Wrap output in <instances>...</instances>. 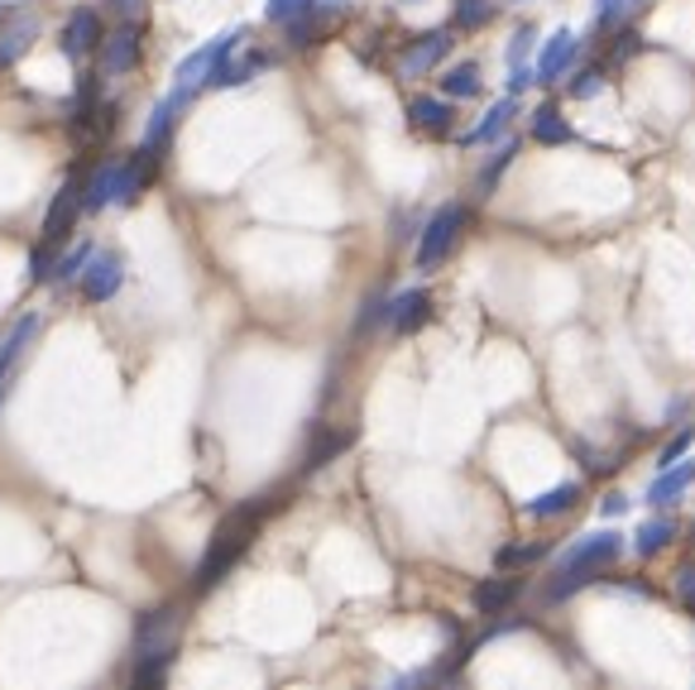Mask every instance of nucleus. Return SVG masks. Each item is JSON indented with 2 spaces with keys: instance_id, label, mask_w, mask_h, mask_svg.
Segmentation results:
<instances>
[{
  "instance_id": "nucleus-1",
  "label": "nucleus",
  "mask_w": 695,
  "mask_h": 690,
  "mask_svg": "<svg viewBox=\"0 0 695 690\" xmlns=\"http://www.w3.org/2000/svg\"><path fill=\"white\" fill-rule=\"evenodd\" d=\"M264 513H269V503H259V499H250V503H240V509H230L221 523H216V532H211V546H207V556H201V566H197V595H207L211 585H221L226 575H230V566L250 552V542L259 537V523H264Z\"/></svg>"
},
{
  "instance_id": "nucleus-2",
  "label": "nucleus",
  "mask_w": 695,
  "mask_h": 690,
  "mask_svg": "<svg viewBox=\"0 0 695 690\" xmlns=\"http://www.w3.org/2000/svg\"><path fill=\"white\" fill-rule=\"evenodd\" d=\"M178 657V609H149L135 628V686H158Z\"/></svg>"
},
{
  "instance_id": "nucleus-3",
  "label": "nucleus",
  "mask_w": 695,
  "mask_h": 690,
  "mask_svg": "<svg viewBox=\"0 0 695 690\" xmlns=\"http://www.w3.org/2000/svg\"><path fill=\"white\" fill-rule=\"evenodd\" d=\"M624 556V537L619 532H585L575 546H567L557 561V581H552V599H567L571 589H581L585 581H595L600 571H610Z\"/></svg>"
},
{
  "instance_id": "nucleus-4",
  "label": "nucleus",
  "mask_w": 695,
  "mask_h": 690,
  "mask_svg": "<svg viewBox=\"0 0 695 690\" xmlns=\"http://www.w3.org/2000/svg\"><path fill=\"white\" fill-rule=\"evenodd\" d=\"M158 158L149 154H135V158H111V164H101L92 178L82 182V207L86 211H101V207H121V201H135L144 192V182H149Z\"/></svg>"
},
{
  "instance_id": "nucleus-5",
  "label": "nucleus",
  "mask_w": 695,
  "mask_h": 690,
  "mask_svg": "<svg viewBox=\"0 0 695 690\" xmlns=\"http://www.w3.org/2000/svg\"><path fill=\"white\" fill-rule=\"evenodd\" d=\"M466 221H470V211L460 207V201H446V207H442V211L423 226V240H417V269H423V273L437 269L442 259L452 254V244L460 240V230H466Z\"/></svg>"
},
{
  "instance_id": "nucleus-6",
  "label": "nucleus",
  "mask_w": 695,
  "mask_h": 690,
  "mask_svg": "<svg viewBox=\"0 0 695 690\" xmlns=\"http://www.w3.org/2000/svg\"><path fill=\"white\" fill-rule=\"evenodd\" d=\"M240 39H245V29H226L221 39H211L207 49H197V53H187L178 67H173V77H178L183 92H197V86H211V77L221 72V63L230 53L240 49Z\"/></svg>"
},
{
  "instance_id": "nucleus-7",
  "label": "nucleus",
  "mask_w": 695,
  "mask_h": 690,
  "mask_svg": "<svg viewBox=\"0 0 695 690\" xmlns=\"http://www.w3.org/2000/svg\"><path fill=\"white\" fill-rule=\"evenodd\" d=\"M121 283H125V259L115 254V250H92L86 254V264H82V297L86 302H106L121 293Z\"/></svg>"
},
{
  "instance_id": "nucleus-8",
  "label": "nucleus",
  "mask_w": 695,
  "mask_h": 690,
  "mask_svg": "<svg viewBox=\"0 0 695 690\" xmlns=\"http://www.w3.org/2000/svg\"><path fill=\"white\" fill-rule=\"evenodd\" d=\"M446 53H452V29H427V34H417L413 43H403L398 77H427Z\"/></svg>"
},
{
  "instance_id": "nucleus-9",
  "label": "nucleus",
  "mask_w": 695,
  "mask_h": 690,
  "mask_svg": "<svg viewBox=\"0 0 695 690\" xmlns=\"http://www.w3.org/2000/svg\"><path fill=\"white\" fill-rule=\"evenodd\" d=\"M139 53H144V29L139 20H125L115 34H106V49H101V67L111 77H125V72L139 67Z\"/></svg>"
},
{
  "instance_id": "nucleus-10",
  "label": "nucleus",
  "mask_w": 695,
  "mask_h": 690,
  "mask_svg": "<svg viewBox=\"0 0 695 690\" xmlns=\"http://www.w3.org/2000/svg\"><path fill=\"white\" fill-rule=\"evenodd\" d=\"M187 101H193V92H183V86H173V92L158 101L154 115H149V129H144V144L139 149L149 158H164L168 149V135H173V121H178V111H187Z\"/></svg>"
},
{
  "instance_id": "nucleus-11",
  "label": "nucleus",
  "mask_w": 695,
  "mask_h": 690,
  "mask_svg": "<svg viewBox=\"0 0 695 690\" xmlns=\"http://www.w3.org/2000/svg\"><path fill=\"white\" fill-rule=\"evenodd\" d=\"M39 312H29V316H20V322L10 326V336L0 341V402H6V394H10V379H14V369H20V359H24V351L34 345V336H39Z\"/></svg>"
},
{
  "instance_id": "nucleus-12",
  "label": "nucleus",
  "mask_w": 695,
  "mask_h": 690,
  "mask_svg": "<svg viewBox=\"0 0 695 690\" xmlns=\"http://www.w3.org/2000/svg\"><path fill=\"white\" fill-rule=\"evenodd\" d=\"M77 211H86L82 207V182H63V187H58V197H53V207H49V216H43V244H63L72 236Z\"/></svg>"
},
{
  "instance_id": "nucleus-13",
  "label": "nucleus",
  "mask_w": 695,
  "mask_h": 690,
  "mask_svg": "<svg viewBox=\"0 0 695 690\" xmlns=\"http://www.w3.org/2000/svg\"><path fill=\"white\" fill-rule=\"evenodd\" d=\"M575 49H581V39H575L571 29H557V34L542 43V53H538V67H532V72H538V82H547V86H552V82H561V77H567V72H571V63H575Z\"/></svg>"
},
{
  "instance_id": "nucleus-14",
  "label": "nucleus",
  "mask_w": 695,
  "mask_h": 690,
  "mask_svg": "<svg viewBox=\"0 0 695 690\" xmlns=\"http://www.w3.org/2000/svg\"><path fill=\"white\" fill-rule=\"evenodd\" d=\"M101 43V20H96V10L92 6H77L68 14V24H63V53L72 58V63H82L86 53H92Z\"/></svg>"
},
{
  "instance_id": "nucleus-15",
  "label": "nucleus",
  "mask_w": 695,
  "mask_h": 690,
  "mask_svg": "<svg viewBox=\"0 0 695 690\" xmlns=\"http://www.w3.org/2000/svg\"><path fill=\"white\" fill-rule=\"evenodd\" d=\"M691 484H695V460L682 456V460H672V466H662V474L647 484V503H653V509H672Z\"/></svg>"
},
{
  "instance_id": "nucleus-16",
  "label": "nucleus",
  "mask_w": 695,
  "mask_h": 690,
  "mask_svg": "<svg viewBox=\"0 0 695 690\" xmlns=\"http://www.w3.org/2000/svg\"><path fill=\"white\" fill-rule=\"evenodd\" d=\"M523 595V581L518 575H489V581H480L475 585V614H485V618H495V614H504L509 604Z\"/></svg>"
},
{
  "instance_id": "nucleus-17",
  "label": "nucleus",
  "mask_w": 695,
  "mask_h": 690,
  "mask_svg": "<svg viewBox=\"0 0 695 690\" xmlns=\"http://www.w3.org/2000/svg\"><path fill=\"white\" fill-rule=\"evenodd\" d=\"M432 316V297L427 288H408V293H398L394 302H388V326L398 331V336H413L417 326H423Z\"/></svg>"
},
{
  "instance_id": "nucleus-18",
  "label": "nucleus",
  "mask_w": 695,
  "mask_h": 690,
  "mask_svg": "<svg viewBox=\"0 0 695 690\" xmlns=\"http://www.w3.org/2000/svg\"><path fill=\"white\" fill-rule=\"evenodd\" d=\"M408 121L417 125V129H427V135H446L452 129V96L446 101H437V96H413L408 101Z\"/></svg>"
},
{
  "instance_id": "nucleus-19",
  "label": "nucleus",
  "mask_w": 695,
  "mask_h": 690,
  "mask_svg": "<svg viewBox=\"0 0 695 690\" xmlns=\"http://www.w3.org/2000/svg\"><path fill=\"white\" fill-rule=\"evenodd\" d=\"M514 115H518V96H504V101H495V106L485 111V121H480V125H475L470 135H466V144H470V149H475V144H495V139L504 135V129L514 125Z\"/></svg>"
},
{
  "instance_id": "nucleus-20",
  "label": "nucleus",
  "mask_w": 695,
  "mask_h": 690,
  "mask_svg": "<svg viewBox=\"0 0 695 690\" xmlns=\"http://www.w3.org/2000/svg\"><path fill=\"white\" fill-rule=\"evenodd\" d=\"M532 139H538V144H571L575 129H571L567 115H561V106L547 101V106L532 111Z\"/></svg>"
},
{
  "instance_id": "nucleus-21",
  "label": "nucleus",
  "mask_w": 695,
  "mask_h": 690,
  "mask_svg": "<svg viewBox=\"0 0 695 690\" xmlns=\"http://www.w3.org/2000/svg\"><path fill=\"white\" fill-rule=\"evenodd\" d=\"M575 503H581V484L567 480V484L547 489V494H538V499H528V503H523V513H528V518H557V513L575 509Z\"/></svg>"
},
{
  "instance_id": "nucleus-22",
  "label": "nucleus",
  "mask_w": 695,
  "mask_h": 690,
  "mask_svg": "<svg viewBox=\"0 0 695 690\" xmlns=\"http://www.w3.org/2000/svg\"><path fill=\"white\" fill-rule=\"evenodd\" d=\"M264 67H269V58H264V53H245V58L230 53L226 63H221V72L211 77V86H240V82H250L255 72H264Z\"/></svg>"
},
{
  "instance_id": "nucleus-23",
  "label": "nucleus",
  "mask_w": 695,
  "mask_h": 690,
  "mask_svg": "<svg viewBox=\"0 0 695 690\" xmlns=\"http://www.w3.org/2000/svg\"><path fill=\"white\" fill-rule=\"evenodd\" d=\"M34 34H39V24L29 20V14H24V20H14V24L6 29V34H0V67H10L14 58H20V53L29 49V43H34Z\"/></svg>"
},
{
  "instance_id": "nucleus-24",
  "label": "nucleus",
  "mask_w": 695,
  "mask_h": 690,
  "mask_svg": "<svg viewBox=\"0 0 695 690\" xmlns=\"http://www.w3.org/2000/svg\"><path fill=\"white\" fill-rule=\"evenodd\" d=\"M442 92L452 96V101H470V96H480V67H475V63H456V67L442 77Z\"/></svg>"
},
{
  "instance_id": "nucleus-25",
  "label": "nucleus",
  "mask_w": 695,
  "mask_h": 690,
  "mask_svg": "<svg viewBox=\"0 0 695 690\" xmlns=\"http://www.w3.org/2000/svg\"><path fill=\"white\" fill-rule=\"evenodd\" d=\"M672 537H676V523L662 513V518H653V523L639 527V542H633V546H639V556H657L662 546H672Z\"/></svg>"
},
{
  "instance_id": "nucleus-26",
  "label": "nucleus",
  "mask_w": 695,
  "mask_h": 690,
  "mask_svg": "<svg viewBox=\"0 0 695 690\" xmlns=\"http://www.w3.org/2000/svg\"><path fill=\"white\" fill-rule=\"evenodd\" d=\"M514 158H518V139H499V149H495V158H489V164H485V172H480V192H485V197H489V192H495L499 172H504V168H509V164H514Z\"/></svg>"
},
{
  "instance_id": "nucleus-27",
  "label": "nucleus",
  "mask_w": 695,
  "mask_h": 690,
  "mask_svg": "<svg viewBox=\"0 0 695 690\" xmlns=\"http://www.w3.org/2000/svg\"><path fill=\"white\" fill-rule=\"evenodd\" d=\"M489 14H495V6H489V0H456L452 24H456V29H485Z\"/></svg>"
},
{
  "instance_id": "nucleus-28",
  "label": "nucleus",
  "mask_w": 695,
  "mask_h": 690,
  "mask_svg": "<svg viewBox=\"0 0 695 690\" xmlns=\"http://www.w3.org/2000/svg\"><path fill=\"white\" fill-rule=\"evenodd\" d=\"M351 441H355L351 431H326V437H322V441H317L312 451H308V470H322L326 460H331V456H341V451H345V446H351Z\"/></svg>"
},
{
  "instance_id": "nucleus-29",
  "label": "nucleus",
  "mask_w": 695,
  "mask_h": 690,
  "mask_svg": "<svg viewBox=\"0 0 695 690\" xmlns=\"http://www.w3.org/2000/svg\"><path fill=\"white\" fill-rule=\"evenodd\" d=\"M312 6H317V0H269V6H264V20H269V24H293L298 14H308Z\"/></svg>"
},
{
  "instance_id": "nucleus-30",
  "label": "nucleus",
  "mask_w": 695,
  "mask_h": 690,
  "mask_svg": "<svg viewBox=\"0 0 695 690\" xmlns=\"http://www.w3.org/2000/svg\"><path fill=\"white\" fill-rule=\"evenodd\" d=\"M86 254H92V250H86V244H77V250H72V254H63V259H53V269H49V279H53V283H68V279H82V264H86Z\"/></svg>"
},
{
  "instance_id": "nucleus-31",
  "label": "nucleus",
  "mask_w": 695,
  "mask_h": 690,
  "mask_svg": "<svg viewBox=\"0 0 695 690\" xmlns=\"http://www.w3.org/2000/svg\"><path fill=\"white\" fill-rule=\"evenodd\" d=\"M604 92V72L600 67H581L575 72V82H571V96L575 101H590V96H600Z\"/></svg>"
},
{
  "instance_id": "nucleus-32",
  "label": "nucleus",
  "mask_w": 695,
  "mask_h": 690,
  "mask_svg": "<svg viewBox=\"0 0 695 690\" xmlns=\"http://www.w3.org/2000/svg\"><path fill=\"white\" fill-rule=\"evenodd\" d=\"M542 556V546H499V566L504 571H518V566H528V561H538Z\"/></svg>"
},
{
  "instance_id": "nucleus-33",
  "label": "nucleus",
  "mask_w": 695,
  "mask_h": 690,
  "mask_svg": "<svg viewBox=\"0 0 695 690\" xmlns=\"http://www.w3.org/2000/svg\"><path fill=\"white\" fill-rule=\"evenodd\" d=\"M532 82H538V72H532V67H523V63L509 67V96H523Z\"/></svg>"
},
{
  "instance_id": "nucleus-34",
  "label": "nucleus",
  "mask_w": 695,
  "mask_h": 690,
  "mask_svg": "<svg viewBox=\"0 0 695 690\" xmlns=\"http://www.w3.org/2000/svg\"><path fill=\"white\" fill-rule=\"evenodd\" d=\"M691 441H695V427H682V437H676V441L667 446V451H662L657 466H672V460H682V456L691 451Z\"/></svg>"
},
{
  "instance_id": "nucleus-35",
  "label": "nucleus",
  "mask_w": 695,
  "mask_h": 690,
  "mask_svg": "<svg viewBox=\"0 0 695 690\" xmlns=\"http://www.w3.org/2000/svg\"><path fill=\"white\" fill-rule=\"evenodd\" d=\"M528 53H532V29L523 24V29H518V34L509 39V67H514V63H523Z\"/></svg>"
},
{
  "instance_id": "nucleus-36",
  "label": "nucleus",
  "mask_w": 695,
  "mask_h": 690,
  "mask_svg": "<svg viewBox=\"0 0 695 690\" xmlns=\"http://www.w3.org/2000/svg\"><path fill=\"white\" fill-rule=\"evenodd\" d=\"M676 595H682V604L695 614V566H686L682 575H676Z\"/></svg>"
},
{
  "instance_id": "nucleus-37",
  "label": "nucleus",
  "mask_w": 695,
  "mask_h": 690,
  "mask_svg": "<svg viewBox=\"0 0 695 690\" xmlns=\"http://www.w3.org/2000/svg\"><path fill=\"white\" fill-rule=\"evenodd\" d=\"M106 6L121 14V20H139V14H144V0H106Z\"/></svg>"
},
{
  "instance_id": "nucleus-38",
  "label": "nucleus",
  "mask_w": 695,
  "mask_h": 690,
  "mask_svg": "<svg viewBox=\"0 0 695 690\" xmlns=\"http://www.w3.org/2000/svg\"><path fill=\"white\" fill-rule=\"evenodd\" d=\"M619 14H629V0H600V24H614Z\"/></svg>"
},
{
  "instance_id": "nucleus-39",
  "label": "nucleus",
  "mask_w": 695,
  "mask_h": 690,
  "mask_svg": "<svg viewBox=\"0 0 695 690\" xmlns=\"http://www.w3.org/2000/svg\"><path fill=\"white\" fill-rule=\"evenodd\" d=\"M624 509H629V499H624V494H604V513H610V518H614V513H624Z\"/></svg>"
},
{
  "instance_id": "nucleus-40",
  "label": "nucleus",
  "mask_w": 695,
  "mask_h": 690,
  "mask_svg": "<svg viewBox=\"0 0 695 690\" xmlns=\"http://www.w3.org/2000/svg\"><path fill=\"white\" fill-rule=\"evenodd\" d=\"M408 6H417V0H408Z\"/></svg>"
}]
</instances>
